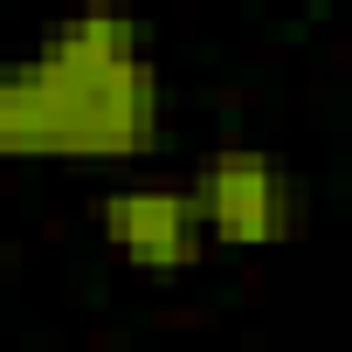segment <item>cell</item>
<instances>
[{"instance_id": "7a4b0ae2", "label": "cell", "mask_w": 352, "mask_h": 352, "mask_svg": "<svg viewBox=\"0 0 352 352\" xmlns=\"http://www.w3.org/2000/svg\"><path fill=\"white\" fill-rule=\"evenodd\" d=\"M187 201L201 214V235L221 242V249H276L290 242L297 228V180H290V166L263 145H221L194 166V180H187Z\"/></svg>"}, {"instance_id": "6da1fadb", "label": "cell", "mask_w": 352, "mask_h": 352, "mask_svg": "<svg viewBox=\"0 0 352 352\" xmlns=\"http://www.w3.org/2000/svg\"><path fill=\"white\" fill-rule=\"evenodd\" d=\"M21 159H145L166 124L159 56L118 0L76 8L14 56Z\"/></svg>"}, {"instance_id": "3957f363", "label": "cell", "mask_w": 352, "mask_h": 352, "mask_svg": "<svg viewBox=\"0 0 352 352\" xmlns=\"http://www.w3.org/2000/svg\"><path fill=\"white\" fill-rule=\"evenodd\" d=\"M97 235L111 242L118 263L131 270H194L208 235H201V214L187 201V187H111L97 201Z\"/></svg>"}]
</instances>
